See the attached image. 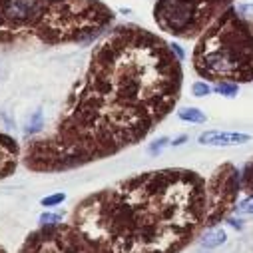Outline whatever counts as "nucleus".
<instances>
[{
    "label": "nucleus",
    "instance_id": "f257e3e1",
    "mask_svg": "<svg viewBox=\"0 0 253 253\" xmlns=\"http://www.w3.org/2000/svg\"><path fill=\"white\" fill-rule=\"evenodd\" d=\"M181 84V62L164 38L136 24L116 26L96 42L56 126L24 144L22 164L58 173L136 146L171 114Z\"/></svg>",
    "mask_w": 253,
    "mask_h": 253
},
{
    "label": "nucleus",
    "instance_id": "f03ea898",
    "mask_svg": "<svg viewBox=\"0 0 253 253\" xmlns=\"http://www.w3.org/2000/svg\"><path fill=\"white\" fill-rule=\"evenodd\" d=\"M206 204L204 175L166 168L86 196L70 223L98 253H179L204 229Z\"/></svg>",
    "mask_w": 253,
    "mask_h": 253
},
{
    "label": "nucleus",
    "instance_id": "7ed1b4c3",
    "mask_svg": "<svg viewBox=\"0 0 253 253\" xmlns=\"http://www.w3.org/2000/svg\"><path fill=\"white\" fill-rule=\"evenodd\" d=\"M192 66L204 82H253V20L227 8L198 38Z\"/></svg>",
    "mask_w": 253,
    "mask_h": 253
},
{
    "label": "nucleus",
    "instance_id": "20e7f679",
    "mask_svg": "<svg viewBox=\"0 0 253 253\" xmlns=\"http://www.w3.org/2000/svg\"><path fill=\"white\" fill-rule=\"evenodd\" d=\"M235 0H156L154 20L166 34L181 40L200 38Z\"/></svg>",
    "mask_w": 253,
    "mask_h": 253
},
{
    "label": "nucleus",
    "instance_id": "39448f33",
    "mask_svg": "<svg viewBox=\"0 0 253 253\" xmlns=\"http://www.w3.org/2000/svg\"><path fill=\"white\" fill-rule=\"evenodd\" d=\"M52 0H0V46L36 40Z\"/></svg>",
    "mask_w": 253,
    "mask_h": 253
},
{
    "label": "nucleus",
    "instance_id": "423d86ee",
    "mask_svg": "<svg viewBox=\"0 0 253 253\" xmlns=\"http://www.w3.org/2000/svg\"><path fill=\"white\" fill-rule=\"evenodd\" d=\"M206 192L208 204L204 227L210 229L217 227L231 215V211H235L237 198L241 194V171L229 162L217 166L213 173L206 179Z\"/></svg>",
    "mask_w": 253,
    "mask_h": 253
},
{
    "label": "nucleus",
    "instance_id": "0eeeda50",
    "mask_svg": "<svg viewBox=\"0 0 253 253\" xmlns=\"http://www.w3.org/2000/svg\"><path fill=\"white\" fill-rule=\"evenodd\" d=\"M18 253H98L84 233L72 223L42 225L32 231Z\"/></svg>",
    "mask_w": 253,
    "mask_h": 253
},
{
    "label": "nucleus",
    "instance_id": "6e6552de",
    "mask_svg": "<svg viewBox=\"0 0 253 253\" xmlns=\"http://www.w3.org/2000/svg\"><path fill=\"white\" fill-rule=\"evenodd\" d=\"M20 160H22V150L18 142L12 136L0 132V179L12 175Z\"/></svg>",
    "mask_w": 253,
    "mask_h": 253
},
{
    "label": "nucleus",
    "instance_id": "1a4fd4ad",
    "mask_svg": "<svg viewBox=\"0 0 253 253\" xmlns=\"http://www.w3.org/2000/svg\"><path fill=\"white\" fill-rule=\"evenodd\" d=\"M198 142L202 146H215V148H227V146H241L251 142L249 134H239V132H219V130H210L200 134Z\"/></svg>",
    "mask_w": 253,
    "mask_h": 253
},
{
    "label": "nucleus",
    "instance_id": "9d476101",
    "mask_svg": "<svg viewBox=\"0 0 253 253\" xmlns=\"http://www.w3.org/2000/svg\"><path fill=\"white\" fill-rule=\"evenodd\" d=\"M225 241H227V233H225L219 225L206 229V233L200 237V243H202V247H206V249H215V247L223 245Z\"/></svg>",
    "mask_w": 253,
    "mask_h": 253
},
{
    "label": "nucleus",
    "instance_id": "9b49d317",
    "mask_svg": "<svg viewBox=\"0 0 253 253\" xmlns=\"http://www.w3.org/2000/svg\"><path fill=\"white\" fill-rule=\"evenodd\" d=\"M239 171H241V192L253 196V158L247 160Z\"/></svg>",
    "mask_w": 253,
    "mask_h": 253
},
{
    "label": "nucleus",
    "instance_id": "f8f14e48",
    "mask_svg": "<svg viewBox=\"0 0 253 253\" xmlns=\"http://www.w3.org/2000/svg\"><path fill=\"white\" fill-rule=\"evenodd\" d=\"M177 118L189 124H206V114L200 108H179L177 110Z\"/></svg>",
    "mask_w": 253,
    "mask_h": 253
},
{
    "label": "nucleus",
    "instance_id": "ddd939ff",
    "mask_svg": "<svg viewBox=\"0 0 253 253\" xmlns=\"http://www.w3.org/2000/svg\"><path fill=\"white\" fill-rule=\"evenodd\" d=\"M42 130H44V118H42V110H36V112H34V116L30 118L28 126H26L24 134H26V138H28V136H30V138H36V136H38Z\"/></svg>",
    "mask_w": 253,
    "mask_h": 253
},
{
    "label": "nucleus",
    "instance_id": "4468645a",
    "mask_svg": "<svg viewBox=\"0 0 253 253\" xmlns=\"http://www.w3.org/2000/svg\"><path fill=\"white\" fill-rule=\"evenodd\" d=\"M213 92L219 94V96H225V98H235L237 92H239V86L231 84V82H217L213 86Z\"/></svg>",
    "mask_w": 253,
    "mask_h": 253
},
{
    "label": "nucleus",
    "instance_id": "2eb2a0df",
    "mask_svg": "<svg viewBox=\"0 0 253 253\" xmlns=\"http://www.w3.org/2000/svg\"><path fill=\"white\" fill-rule=\"evenodd\" d=\"M62 202H66V194H52V196L42 198L40 206H44V208H54V206H60Z\"/></svg>",
    "mask_w": 253,
    "mask_h": 253
},
{
    "label": "nucleus",
    "instance_id": "dca6fc26",
    "mask_svg": "<svg viewBox=\"0 0 253 253\" xmlns=\"http://www.w3.org/2000/svg\"><path fill=\"white\" fill-rule=\"evenodd\" d=\"M211 92V86L208 84V82H196L194 86H192V94L196 96V98H204V96H208Z\"/></svg>",
    "mask_w": 253,
    "mask_h": 253
},
{
    "label": "nucleus",
    "instance_id": "f3484780",
    "mask_svg": "<svg viewBox=\"0 0 253 253\" xmlns=\"http://www.w3.org/2000/svg\"><path fill=\"white\" fill-rule=\"evenodd\" d=\"M168 144H169V140L162 136V138H158L156 142H152V144H150V148H148V152H150L152 156H156V154H162V152H164V148H166Z\"/></svg>",
    "mask_w": 253,
    "mask_h": 253
},
{
    "label": "nucleus",
    "instance_id": "a211bd4d",
    "mask_svg": "<svg viewBox=\"0 0 253 253\" xmlns=\"http://www.w3.org/2000/svg\"><path fill=\"white\" fill-rule=\"evenodd\" d=\"M38 221H40V225H54V223H60V221H62V215H60V213H50V211H46V213H42V215L38 217Z\"/></svg>",
    "mask_w": 253,
    "mask_h": 253
},
{
    "label": "nucleus",
    "instance_id": "6ab92c4d",
    "mask_svg": "<svg viewBox=\"0 0 253 253\" xmlns=\"http://www.w3.org/2000/svg\"><path fill=\"white\" fill-rule=\"evenodd\" d=\"M235 211H239V213H253V196H247L243 202H239L235 206Z\"/></svg>",
    "mask_w": 253,
    "mask_h": 253
},
{
    "label": "nucleus",
    "instance_id": "aec40b11",
    "mask_svg": "<svg viewBox=\"0 0 253 253\" xmlns=\"http://www.w3.org/2000/svg\"><path fill=\"white\" fill-rule=\"evenodd\" d=\"M169 48H171V52L177 56V60L181 62V60H183V50L179 48V44H173V42H171V44H169Z\"/></svg>",
    "mask_w": 253,
    "mask_h": 253
},
{
    "label": "nucleus",
    "instance_id": "412c9836",
    "mask_svg": "<svg viewBox=\"0 0 253 253\" xmlns=\"http://www.w3.org/2000/svg\"><path fill=\"white\" fill-rule=\"evenodd\" d=\"M225 221H227V223H229L231 227H235V229H241V227H243V223H241V219H235V217H231V215H229V217H227Z\"/></svg>",
    "mask_w": 253,
    "mask_h": 253
},
{
    "label": "nucleus",
    "instance_id": "4be33fe9",
    "mask_svg": "<svg viewBox=\"0 0 253 253\" xmlns=\"http://www.w3.org/2000/svg\"><path fill=\"white\" fill-rule=\"evenodd\" d=\"M185 140H187V136H179V138H175V140H173L171 144H173V146H181V144H183Z\"/></svg>",
    "mask_w": 253,
    "mask_h": 253
},
{
    "label": "nucleus",
    "instance_id": "5701e85b",
    "mask_svg": "<svg viewBox=\"0 0 253 253\" xmlns=\"http://www.w3.org/2000/svg\"><path fill=\"white\" fill-rule=\"evenodd\" d=\"M0 253H6V251H4V249H2V247H0Z\"/></svg>",
    "mask_w": 253,
    "mask_h": 253
}]
</instances>
